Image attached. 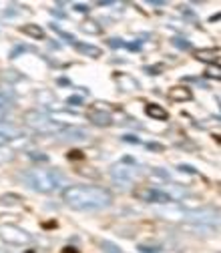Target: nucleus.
I'll return each mask as SVG.
<instances>
[{
	"label": "nucleus",
	"mask_w": 221,
	"mask_h": 253,
	"mask_svg": "<svg viewBox=\"0 0 221 253\" xmlns=\"http://www.w3.org/2000/svg\"><path fill=\"white\" fill-rule=\"evenodd\" d=\"M62 201L71 209L99 211V209H107L113 203V195L103 187H93V185H71V187L62 189Z\"/></svg>",
	"instance_id": "f257e3e1"
},
{
	"label": "nucleus",
	"mask_w": 221,
	"mask_h": 253,
	"mask_svg": "<svg viewBox=\"0 0 221 253\" xmlns=\"http://www.w3.org/2000/svg\"><path fill=\"white\" fill-rule=\"evenodd\" d=\"M22 181L39 193H50L64 183L62 175L55 169H30V171L22 173Z\"/></svg>",
	"instance_id": "f03ea898"
},
{
	"label": "nucleus",
	"mask_w": 221,
	"mask_h": 253,
	"mask_svg": "<svg viewBox=\"0 0 221 253\" xmlns=\"http://www.w3.org/2000/svg\"><path fill=\"white\" fill-rule=\"evenodd\" d=\"M22 119H24L26 127H30L32 131H37V133H44V135H55V133H60L64 129L59 121H55L53 117H48L46 113H42L39 109L26 111Z\"/></svg>",
	"instance_id": "7ed1b4c3"
},
{
	"label": "nucleus",
	"mask_w": 221,
	"mask_h": 253,
	"mask_svg": "<svg viewBox=\"0 0 221 253\" xmlns=\"http://www.w3.org/2000/svg\"><path fill=\"white\" fill-rule=\"evenodd\" d=\"M0 239L6 245H14V247H24L35 241V237L22 227L12 225V223H2L0 225Z\"/></svg>",
	"instance_id": "20e7f679"
},
{
	"label": "nucleus",
	"mask_w": 221,
	"mask_h": 253,
	"mask_svg": "<svg viewBox=\"0 0 221 253\" xmlns=\"http://www.w3.org/2000/svg\"><path fill=\"white\" fill-rule=\"evenodd\" d=\"M133 195L139 201H143V203H169V201H171V195L169 193L153 189V187H149V185H139V187H135Z\"/></svg>",
	"instance_id": "39448f33"
},
{
	"label": "nucleus",
	"mask_w": 221,
	"mask_h": 253,
	"mask_svg": "<svg viewBox=\"0 0 221 253\" xmlns=\"http://www.w3.org/2000/svg\"><path fill=\"white\" fill-rule=\"evenodd\" d=\"M187 219L193 223H201L203 227H213V225H217V211L211 207H201V209L187 213Z\"/></svg>",
	"instance_id": "423d86ee"
},
{
	"label": "nucleus",
	"mask_w": 221,
	"mask_h": 253,
	"mask_svg": "<svg viewBox=\"0 0 221 253\" xmlns=\"http://www.w3.org/2000/svg\"><path fill=\"white\" fill-rule=\"evenodd\" d=\"M137 175V171H135V167H125V165H115L113 169H111V177H113V181L117 183V187L121 185V187L125 189L127 185H131V181H133V177Z\"/></svg>",
	"instance_id": "0eeeda50"
},
{
	"label": "nucleus",
	"mask_w": 221,
	"mask_h": 253,
	"mask_svg": "<svg viewBox=\"0 0 221 253\" xmlns=\"http://www.w3.org/2000/svg\"><path fill=\"white\" fill-rule=\"evenodd\" d=\"M89 121L93 123V125H97V127H109V125H113V117H111V113H107V111H103V109H93V111H89Z\"/></svg>",
	"instance_id": "6e6552de"
},
{
	"label": "nucleus",
	"mask_w": 221,
	"mask_h": 253,
	"mask_svg": "<svg viewBox=\"0 0 221 253\" xmlns=\"http://www.w3.org/2000/svg\"><path fill=\"white\" fill-rule=\"evenodd\" d=\"M167 98L171 103H187V100L193 98V93L189 87H173V89H169Z\"/></svg>",
	"instance_id": "1a4fd4ad"
},
{
	"label": "nucleus",
	"mask_w": 221,
	"mask_h": 253,
	"mask_svg": "<svg viewBox=\"0 0 221 253\" xmlns=\"http://www.w3.org/2000/svg\"><path fill=\"white\" fill-rule=\"evenodd\" d=\"M87 137H89V133L84 129H62L59 133L60 141H84Z\"/></svg>",
	"instance_id": "9d476101"
},
{
	"label": "nucleus",
	"mask_w": 221,
	"mask_h": 253,
	"mask_svg": "<svg viewBox=\"0 0 221 253\" xmlns=\"http://www.w3.org/2000/svg\"><path fill=\"white\" fill-rule=\"evenodd\" d=\"M145 113H147V117H151L153 121H167V119H169L167 109H163V107L157 105V103L147 105V107H145Z\"/></svg>",
	"instance_id": "9b49d317"
},
{
	"label": "nucleus",
	"mask_w": 221,
	"mask_h": 253,
	"mask_svg": "<svg viewBox=\"0 0 221 253\" xmlns=\"http://www.w3.org/2000/svg\"><path fill=\"white\" fill-rule=\"evenodd\" d=\"M195 58L201 60V62H207V64H213L219 60V48H201L195 53Z\"/></svg>",
	"instance_id": "f8f14e48"
},
{
	"label": "nucleus",
	"mask_w": 221,
	"mask_h": 253,
	"mask_svg": "<svg viewBox=\"0 0 221 253\" xmlns=\"http://www.w3.org/2000/svg\"><path fill=\"white\" fill-rule=\"evenodd\" d=\"M117 84H119V89H123V91H127V93L139 91V82L135 80L133 77H129V75H119V77H117Z\"/></svg>",
	"instance_id": "ddd939ff"
},
{
	"label": "nucleus",
	"mask_w": 221,
	"mask_h": 253,
	"mask_svg": "<svg viewBox=\"0 0 221 253\" xmlns=\"http://www.w3.org/2000/svg\"><path fill=\"white\" fill-rule=\"evenodd\" d=\"M75 48L79 50L80 55H87V57H91V58H99L100 55H103V50H100L99 46L84 44V42H75Z\"/></svg>",
	"instance_id": "4468645a"
},
{
	"label": "nucleus",
	"mask_w": 221,
	"mask_h": 253,
	"mask_svg": "<svg viewBox=\"0 0 221 253\" xmlns=\"http://www.w3.org/2000/svg\"><path fill=\"white\" fill-rule=\"evenodd\" d=\"M20 30H22V35H26V37H30V39H44V30L39 26V24H24V26H20Z\"/></svg>",
	"instance_id": "2eb2a0df"
},
{
	"label": "nucleus",
	"mask_w": 221,
	"mask_h": 253,
	"mask_svg": "<svg viewBox=\"0 0 221 253\" xmlns=\"http://www.w3.org/2000/svg\"><path fill=\"white\" fill-rule=\"evenodd\" d=\"M82 30L87 32V35H100V32H103V26H100L97 20H84Z\"/></svg>",
	"instance_id": "dca6fc26"
},
{
	"label": "nucleus",
	"mask_w": 221,
	"mask_h": 253,
	"mask_svg": "<svg viewBox=\"0 0 221 253\" xmlns=\"http://www.w3.org/2000/svg\"><path fill=\"white\" fill-rule=\"evenodd\" d=\"M100 249H103L105 253H123L121 247L115 245V243H111V241H100Z\"/></svg>",
	"instance_id": "f3484780"
},
{
	"label": "nucleus",
	"mask_w": 221,
	"mask_h": 253,
	"mask_svg": "<svg viewBox=\"0 0 221 253\" xmlns=\"http://www.w3.org/2000/svg\"><path fill=\"white\" fill-rule=\"evenodd\" d=\"M173 44H175L177 48H183V50H189V48H191V42L185 40V39H173Z\"/></svg>",
	"instance_id": "a211bd4d"
},
{
	"label": "nucleus",
	"mask_w": 221,
	"mask_h": 253,
	"mask_svg": "<svg viewBox=\"0 0 221 253\" xmlns=\"http://www.w3.org/2000/svg\"><path fill=\"white\" fill-rule=\"evenodd\" d=\"M139 249L143 251V253H159V245H139Z\"/></svg>",
	"instance_id": "6ab92c4d"
},
{
	"label": "nucleus",
	"mask_w": 221,
	"mask_h": 253,
	"mask_svg": "<svg viewBox=\"0 0 221 253\" xmlns=\"http://www.w3.org/2000/svg\"><path fill=\"white\" fill-rule=\"evenodd\" d=\"M207 77H211V78H221V71H219V66L215 64V69L211 66V69H207Z\"/></svg>",
	"instance_id": "aec40b11"
},
{
	"label": "nucleus",
	"mask_w": 221,
	"mask_h": 253,
	"mask_svg": "<svg viewBox=\"0 0 221 253\" xmlns=\"http://www.w3.org/2000/svg\"><path fill=\"white\" fill-rule=\"evenodd\" d=\"M8 143H10L8 133H2V131H0V149H2V147H6Z\"/></svg>",
	"instance_id": "412c9836"
},
{
	"label": "nucleus",
	"mask_w": 221,
	"mask_h": 253,
	"mask_svg": "<svg viewBox=\"0 0 221 253\" xmlns=\"http://www.w3.org/2000/svg\"><path fill=\"white\" fill-rule=\"evenodd\" d=\"M109 44H111L113 48H123V46H125V42H123L121 39H111V40H109Z\"/></svg>",
	"instance_id": "4be33fe9"
},
{
	"label": "nucleus",
	"mask_w": 221,
	"mask_h": 253,
	"mask_svg": "<svg viewBox=\"0 0 221 253\" xmlns=\"http://www.w3.org/2000/svg\"><path fill=\"white\" fill-rule=\"evenodd\" d=\"M10 159H12V153H8V151L4 153V151L0 149V163H6V161H10Z\"/></svg>",
	"instance_id": "5701e85b"
},
{
	"label": "nucleus",
	"mask_w": 221,
	"mask_h": 253,
	"mask_svg": "<svg viewBox=\"0 0 221 253\" xmlns=\"http://www.w3.org/2000/svg\"><path fill=\"white\" fill-rule=\"evenodd\" d=\"M159 71H161V66H145L147 75H159Z\"/></svg>",
	"instance_id": "b1692460"
},
{
	"label": "nucleus",
	"mask_w": 221,
	"mask_h": 253,
	"mask_svg": "<svg viewBox=\"0 0 221 253\" xmlns=\"http://www.w3.org/2000/svg\"><path fill=\"white\" fill-rule=\"evenodd\" d=\"M77 12H89V4H73Z\"/></svg>",
	"instance_id": "393cba45"
},
{
	"label": "nucleus",
	"mask_w": 221,
	"mask_h": 253,
	"mask_svg": "<svg viewBox=\"0 0 221 253\" xmlns=\"http://www.w3.org/2000/svg\"><path fill=\"white\" fill-rule=\"evenodd\" d=\"M82 98L80 97H69V105H80Z\"/></svg>",
	"instance_id": "a878e982"
},
{
	"label": "nucleus",
	"mask_w": 221,
	"mask_h": 253,
	"mask_svg": "<svg viewBox=\"0 0 221 253\" xmlns=\"http://www.w3.org/2000/svg\"><path fill=\"white\" fill-rule=\"evenodd\" d=\"M8 107V98L4 95H0V109H6Z\"/></svg>",
	"instance_id": "bb28decb"
},
{
	"label": "nucleus",
	"mask_w": 221,
	"mask_h": 253,
	"mask_svg": "<svg viewBox=\"0 0 221 253\" xmlns=\"http://www.w3.org/2000/svg\"><path fill=\"white\" fill-rule=\"evenodd\" d=\"M147 147L153 149V151H163V145H157V143H149Z\"/></svg>",
	"instance_id": "cd10ccee"
},
{
	"label": "nucleus",
	"mask_w": 221,
	"mask_h": 253,
	"mask_svg": "<svg viewBox=\"0 0 221 253\" xmlns=\"http://www.w3.org/2000/svg\"><path fill=\"white\" fill-rule=\"evenodd\" d=\"M125 141H129V143H139V139H137V137H131V135H127Z\"/></svg>",
	"instance_id": "c85d7f7f"
},
{
	"label": "nucleus",
	"mask_w": 221,
	"mask_h": 253,
	"mask_svg": "<svg viewBox=\"0 0 221 253\" xmlns=\"http://www.w3.org/2000/svg\"><path fill=\"white\" fill-rule=\"evenodd\" d=\"M4 111H6V109H0V119H2V117H4Z\"/></svg>",
	"instance_id": "c756f323"
},
{
	"label": "nucleus",
	"mask_w": 221,
	"mask_h": 253,
	"mask_svg": "<svg viewBox=\"0 0 221 253\" xmlns=\"http://www.w3.org/2000/svg\"><path fill=\"white\" fill-rule=\"evenodd\" d=\"M0 253H4V251H0Z\"/></svg>",
	"instance_id": "7c9ffc66"
}]
</instances>
